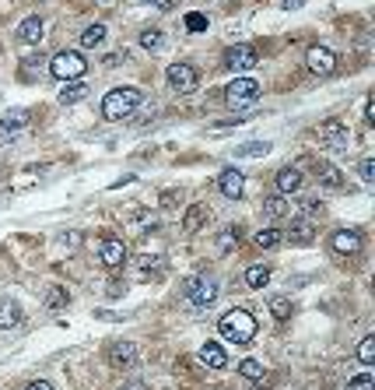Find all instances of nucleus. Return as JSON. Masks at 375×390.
Segmentation results:
<instances>
[{
	"label": "nucleus",
	"mask_w": 375,
	"mask_h": 390,
	"mask_svg": "<svg viewBox=\"0 0 375 390\" xmlns=\"http://www.w3.org/2000/svg\"><path fill=\"white\" fill-rule=\"evenodd\" d=\"M218 331H221V338H228L232 345H249V341L256 338V316H253L249 309H232V313L221 316Z\"/></svg>",
	"instance_id": "1"
},
{
	"label": "nucleus",
	"mask_w": 375,
	"mask_h": 390,
	"mask_svg": "<svg viewBox=\"0 0 375 390\" xmlns=\"http://www.w3.org/2000/svg\"><path fill=\"white\" fill-rule=\"evenodd\" d=\"M141 105V92L137 88H112L102 98V116L105 120H126L130 113H137Z\"/></svg>",
	"instance_id": "2"
},
{
	"label": "nucleus",
	"mask_w": 375,
	"mask_h": 390,
	"mask_svg": "<svg viewBox=\"0 0 375 390\" xmlns=\"http://www.w3.org/2000/svg\"><path fill=\"white\" fill-rule=\"evenodd\" d=\"M85 71H88V60H85L78 50H64V53H56V57L49 60V74H53L56 81H81Z\"/></svg>",
	"instance_id": "3"
},
{
	"label": "nucleus",
	"mask_w": 375,
	"mask_h": 390,
	"mask_svg": "<svg viewBox=\"0 0 375 390\" xmlns=\"http://www.w3.org/2000/svg\"><path fill=\"white\" fill-rule=\"evenodd\" d=\"M263 92V85L256 81V78H235L228 88H225V102L232 105V109H239V105H249V102H256Z\"/></svg>",
	"instance_id": "4"
},
{
	"label": "nucleus",
	"mask_w": 375,
	"mask_h": 390,
	"mask_svg": "<svg viewBox=\"0 0 375 390\" xmlns=\"http://www.w3.org/2000/svg\"><path fill=\"white\" fill-rule=\"evenodd\" d=\"M183 292H186V299L193 306H210L221 289H218L214 278H186V282H183Z\"/></svg>",
	"instance_id": "5"
},
{
	"label": "nucleus",
	"mask_w": 375,
	"mask_h": 390,
	"mask_svg": "<svg viewBox=\"0 0 375 390\" xmlns=\"http://www.w3.org/2000/svg\"><path fill=\"white\" fill-rule=\"evenodd\" d=\"M165 78H169L172 92H179V96H186V92H193V88L200 85V74H196L193 64H172V67L165 71Z\"/></svg>",
	"instance_id": "6"
},
{
	"label": "nucleus",
	"mask_w": 375,
	"mask_h": 390,
	"mask_svg": "<svg viewBox=\"0 0 375 390\" xmlns=\"http://www.w3.org/2000/svg\"><path fill=\"white\" fill-rule=\"evenodd\" d=\"M316 137H319V144H326V148H347V141H351L347 123H340V120H323L319 130H316Z\"/></svg>",
	"instance_id": "7"
},
{
	"label": "nucleus",
	"mask_w": 375,
	"mask_h": 390,
	"mask_svg": "<svg viewBox=\"0 0 375 390\" xmlns=\"http://www.w3.org/2000/svg\"><path fill=\"white\" fill-rule=\"evenodd\" d=\"M105 359L112 369H133L137 366V345L133 341H112L105 348Z\"/></svg>",
	"instance_id": "8"
},
{
	"label": "nucleus",
	"mask_w": 375,
	"mask_h": 390,
	"mask_svg": "<svg viewBox=\"0 0 375 390\" xmlns=\"http://www.w3.org/2000/svg\"><path fill=\"white\" fill-rule=\"evenodd\" d=\"M305 64H309V71H312V74L326 78V74H333V71H337V53H333V50H326V46H312V50L305 53Z\"/></svg>",
	"instance_id": "9"
},
{
	"label": "nucleus",
	"mask_w": 375,
	"mask_h": 390,
	"mask_svg": "<svg viewBox=\"0 0 375 390\" xmlns=\"http://www.w3.org/2000/svg\"><path fill=\"white\" fill-rule=\"evenodd\" d=\"M225 64H228V71H253L256 64H260V53H256V46H232L228 53H225Z\"/></svg>",
	"instance_id": "10"
},
{
	"label": "nucleus",
	"mask_w": 375,
	"mask_h": 390,
	"mask_svg": "<svg viewBox=\"0 0 375 390\" xmlns=\"http://www.w3.org/2000/svg\"><path fill=\"white\" fill-rule=\"evenodd\" d=\"M330 246H333V253H340V257H355V253H362V232H355V229H337L333 239H330Z\"/></svg>",
	"instance_id": "11"
},
{
	"label": "nucleus",
	"mask_w": 375,
	"mask_h": 390,
	"mask_svg": "<svg viewBox=\"0 0 375 390\" xmlns=\"http://www.w3.org/2000/svg\"><path fill=\"white\" fill-rule=\"evenodd\" d=\"M218 187H221V194L225 197L239 200L242 190H246V176H242V169H225V173L218 176Z\"/></svg>",
	"instance_id": "12"
},
{
	"label": "nucleus",
	"mask_w": 375,
	"mask_h": 390,
	"mask_svg": "<svg viewBox=\"0 0 375 390\" xmlns=\"http://www.w3.org/2000/svg\"><path fill=\"white\" fill-rule=\"evenodd\" d=\"M42 35H46V25H42V18H39V14H32V18H25V21L18 25V39H21V42H28V46H39V42H42Z\"/></svg>",
	"instance_id": "13"
},
{
	"label": "nucleus",
	"mask_w": 375,
	"mask_h": 390,
	"mask_svg": "<svg viewBox=\"0 0 375 390\" xmlns=\"http://www.w3.org/2000/svg\"><path fill=\"white\" fill-rule=\"evenodd\" d=\"M98 260H102L105 268H123V264H126V246H123L119 239H105L102 250H98Z\"/></svg>",
	"instance_id": "14"
},
{
	"label": "nucleus",
	"mask_w": 375,
	"mask_h": 390,
	"mask_svg": "<svg viewBox=\"0 0 375 390\" xmlns=\"http://www.w3.org/2000/svg\"><path fill=\"white\" fill-rule=\"evenodd\" d=\"M200 362L207 369H225L228 366V355H225V348L218 341H207V345H200Z\"/></svg>",
	"instance_id": "15"
},
{
	"label": "nucleus",
	"mask_w": 375,
	"mask_h": 390,
	"mask_svg": "<svg viewBox=\"0 0 375 390\" xmlns=\"http://www.w3.org/2000/svg\"><path fill=\"white\" fill-rule=\"evenodd\" d=\"M210 218H214V214H210L207 204H193L186 214H183V229H186V232H200L203 225H210Z\"/></svg>",
	"instance_id": "16"
},
{
	"label": "nucleus",
	"mask_w": 375,
	"mask_h": 390,
	"mask_svg": "<svg viewBox=\"0 0 375 390\" xmlns=\"http://www.w3.org/2000/svg\"><path fill=\"white\" fill-rule=\"evenodd\" d=\"M287 239H291L294 246H305V243H312V239H316V225H312L309 218H294V222H291V229H287Z\"/></svg>",
	"instance_id": "17"
},
{
	"label": "nucleus",
	"mask_w": 375,
	"mask_h": 390,
	"mask_svg": "<svg viewBox=\"0 0 375 390\" xmlns=\"http://www.w3.org/2000/svg\"><path fill=\"white\" fill-rule=\"evenodd\" d=\"M312 176H316L323 187H340V183H344L333 162H312Z\"/></svg>",
	"instance_id": "18"
},
{
	"label": "nucleus",
	"mask_w": 375,
	"mask_h": 390,
	"mask_svg": "<svg viewBox=\"0 0 375 390\" xmlns=\"http://www.w3.org/2000/svg\"><path fill=\"white\" fill-rule=\"evenodd\" d=\"M298 187H302V169H294V166H284L281 173H278V190L287 197V194H294Z\"/></svg>",
	"instance_id": "19"
},
{
	"label": "nucleus",
	"mask_w": 375,
	"mask_h": 390,
	"mask_svg": "<svg viewBox=\"0 0 375 390\" xmlns=\"http://www.w3.org/2000/svg\"><path fill=\"white\" fill-rule=\"evenodd\" d=\"M81 98H88V85H85V81H67V85L60 88V102H64V105H74V102H81Z\"/></svg>",
	"instance_id": "20"
},
{
	"label": "nucleus",
	"mask_w": 375,
	"mask_h": 390,
	"mask_svg": "<svg viewBox=\"0 0 375 390\" xmlns=\"http://www.w3.org/2000/svg\"><path fill=\"white\" fill-rule=\"evenodd\" d=\"M21 320V306L14 302V299H0V327L7 331V327H14Z\"/></svg>",
	"instance_id": "21"
},
{
	"label": "nucleus",
	"mask_w": 375,
	"mask_h": 390,
	"mask_svg": "<svg viewBox=\"0 0 375 390\" xmlns=\"http://www.w3.org/2000/svg\"><path fill=\"white\" fill-rule=\"evenodd\" d=\"M246 285H249V289L270 285V268H267V264H253V268L246 271Z\"/></svg>",
	"instance_id": "22"
},
{
	"label": "nucleus",
	"mask_w": 375,
	"mask_h": 390,
	"mask_svg": "<svg viewBox=\"0 0 375 390\" xmlns=\"http://www.w3.org/2000/svg\"><path fill=\"white\" fill-rule=\"evenodd\" d=\"M281 239H284V232H281V229L267 225V229H260V232H256V239H253V243H256L260 250H274V246H278Z\"/></svg>",
	"instance_id": "23"
},
{
	"label": "nucleus",
	"mask_w": 375,
	"mask_h": 390,
	"mask_svg": "<svg viewBox=\"0 0 375 390\" xmlns=\"http://www.w3.org/2000/svg\"><path fill=\"white\" fill-rule=\"evenodd\" d=\"M287 211H291V200L287 197H267L263 200V214L267 218H284Z\"/></svg>",
	"instance_id": "24"
},
{
	"label": "nucleus",
	"mask_w": 375,
	"mask_h": 390,
	"mask_svg": "<svg viewBox=\"0 0 375 390\" xmlns=\"http://www.w3.org/2000/svg\"><path fill=\"white\" fill-rule=\"evenodd\" d=\"M239 373H242L246 380H263V377H267V366H263L260 359H242V362H239Z\"/></svg>",
	"instance_id": "25"
},
{
	"label": "nucleus",
	"mask_w": 375,
	"mask_h": 390,
	"mask_svg": "<svg viewBox=\"0 0 375 390\" xmlns=\"http://www.w3.org/2000/svg\"><path fill=\"white\" fill-rule=\"evenodd\" d=\"M105 42V25H88L85 32H81V46L85 50H95V46H102Z\"/></svg>",
	"instance_id": "26"
},
{
	"label": "nucleus",
	"mask_w": 375,
	"mask_h": 390,
	"mask_svg": "<svg viewBox=\"0 0 375 390\" xmlns=\"http://www.w3.org/2000/svg\"><path fill=\"white\" fill-rule=\"evenodd\" d=\"M239 236H242V229H239V225H228V229L218 236V253H228V250L239 243Z\"/></svg>",
	"instance_id": "27"
},
{
	"label": "nucleus",
	"mask_w": 375,
	"mask_h": 390,
	"mask_svg": "<svg viewBox=\"0 0 375 390\" xmlns=\"http://www.w3.org/2000/svg\"><path fill=\"white\" fill-rule=\"evenodd\" d=\"M267 151H270V141H253V144L235 148V155H239V159H256V155H267Z\"/></svg>",
	"instance_id": "28"
},
{
	"label": "nucleus",
	"mask_w": 375,
	"mask_h": 390,
	"mask_svg": "<svg viewBox=\"0 0 375 390\" xmlns=\"http://www.w3.org/2000/svg\"><path fill=\"white\" fill-rule=\"evenodd\" d=\"M291 309H294V306H291V299H287V295H278V299H270V313H274V320H287V316H291Z\"/></svg>",
	"instance_id": "29"
},
{
	"label": "nucleus",
	"mask_w": 375,
	"mask_h": 390,
	"mask_svg": "<svg viewBox=\"0 0 375 390\" xmlns=\"http://www.w3.org/2000/svg\"><path fill=\"white\" fill-rule=\"evenodd\" d=\"M141 46H144V50H162V46H165V35H162L158 28H144V32H141Z\"/></svg>",
	"instance_id": "30"
},
{
	"label": "nucleus",
	"mask_w": 375,
	"mask_h": 390,
	"mask_svg": "<svg viewBox=\"0 0 375 390\" xmlns=\"http://www.w3.org/2000/svg\"><path fill=\"white\" fill-rule=\"evenodd\" d=\"M358 359L365 362V366H372L375 362V338L369 334V338H362V345H358Z\"/></svg>",
	"instance_id": "31"
},
{
	"label": "nucleus",
	"mask_w": 375,
	"mask_h": 390,
	"mask_svg": "<svg viewBox=\"0 0 375 390\" xmlns=\"http://www.w3.org/2000/svg\"><path fill=\"white\" fill-rule=\"evenodd\" d=\"M347 390H375L372 373H358L355 380H347Z\"/></svg>",
	"instance_id": "32"
},
{
	"label": "nucleus",
	"mask_w": 375,
	"mask_h": 390,
	"mask_svg": "<svg viewBox=\"0 0 375 390\" xmlns=\"http://www.w3.org/2000/svg\"><path fill=\"white\" fill-rule=\"evenodd\" d=\"M358 173H362V180H365V183H375V159H362Z\"/></svg>",
	"instance_id": "33"
},
{
	"label": "nucleus",
	"mask_w": 375,
	"mask_h": 390,
	"mask_svg": "<svg viewBox=\"0 0 375 390\" xmlns=\"http://www.w3.org/2000/svg\"><path fill=\"white\" fill-rule=\"evenodd\" d=\"M186 28L189 32H203V28H207V18L193 11V14H186Z\"/></svg>",
	"instance_id": "34"
},
{
	"label": "nucleus",
	"mask_w": 375,
	"mask_h": 390,
	"mask_svg": "<svg viewBox=\"0 0 375 390\" xmlns=\"http://www.w3.org/2000/svg\"><path fill=\"white\" fill-rule=\"evenodd\" d=\"M64 302H67V295L60 292V289H49V295H46V306H49V309H60Z\"/></svg>",
	"instance_id": "35"
},
{
	"label": "nucleus",
	"mask_w": 375,
	"mask_h": 390,
	"mask_svg": "<svg viewBox=\"0 0 375 390\" xmlns=\"http://www.w3.org/2000/svg\"><path fill=\"white\" fill-rule=\"evenodd\" d=\"M302 211H305V214H319V211H323V200H302ZM305 214H302V218H305Z\"/></svg>",
	"instance_id": "36"
},
{
	"label": "nucleus",
	"mask_w": 375,
	"mask_h": 390,
	"mask_svg": "<svg viewBox=\"0 0 375 390\" xmlns=\"http://www.w3.org/2000/svg\"><path fill=\"white\" fill-rule=\"evenodd\" d=\"M25 390H53V384H49V380H32Z\"/></svg>",
	"instance_id": "37"
},
{
	"label": "nucleus",
	"mask_w": 375,
	"mask_h": 390,
	"mask_svg": "<svg viewBox=\"0 0 375 390\" xmlns=\"http://www.w3.org/2000/svg\"><path fill=\"white\" fill-rule=\"evenodd\" d=\"M123 60H126V50H123V53H109V60H105V64H109V67H116V64H123Z\"/></svg>",
	"instance_id": "38"
},
{
	"label": "nucleus",
	"mask_w": 375,
	"mask_h": 390,
	"mask_svg": "<svg viewBox=\"0 0 375 390\" xmlns=\"http://www.w3.org/2000/svg\"><path fill=\"white\" fill-rule=\"evenodd\" d=\"M302 4H305V0H284L281 7H284V11H294V7H302Z\"/></svg>",
	"instance_id": "39"
},
{
	"label": "nucleus",
	"mask_w": 375,
	"mask_h": 390,
	"mask_svg": "<svg viewBox=\"0 0 375 390\" xmlns=\"http://www.w3.org/2000/svg\"><path fill=\"white\" fill-rule=\"evenodd\" d=\"M123 390H148V387H144L141 380H133V384H126V387H123Z\"/></svg>",
	"instance_id": "40"
},
{
	"label": "nucleus",
	"mask_w": 375,
	"mask_h": 390,
	"mask_svg": "<svg viewBox=\"0 0 375 390\" xmlns=\"http://www.w3.org/2000/svg\"><path fill=\"white\" fill-rule=\"evenodd\" d=\"M155 4H158L162 11H169V7H172V0H155Z\"/></svg>",
	"instance_id": "41"
}]
</instances>
